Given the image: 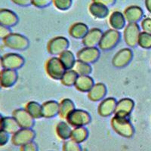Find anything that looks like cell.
I'll list each match as a JSON object with an SVG mask.
<instances>
[{"label":"cell","instance_id":"3957f363","mask_svg":"<svg viewBox=\"0 0 151 151\" xmlns=\"http://www.w3.org/2000/svg\"><path fill=\"white\" fill-rule=\"evenodd\" d=\"M93 79H91L89 76H80L77 78L76 82V88L79 91H86L90 90L93 86Z\"/></svg>","mask_w":151,"mask_h":151},{"label":"cell","instance_id":"30bf717a","mask_svg":"<svg viewBox=\"0 0 151 151\" xmlns=\"http://www.w3.org/2000/svg\"><path fill=\"white\" fill-rule=\"evenodd\" d=\"M72 103L70 99H64L63 101L61 102V105L60 106V116L64 118V117H67V115L69 113L72 111V110L73 109V104L71 105H70L69 106V104H70Z\"/></svg>","mask_w":151,"mask_h":151},{"label":"cell","instance_id":"7a4b0ae2","mask_svg":"<svg viewBox=\"0 0 151 151\" xmlns=\"http://www.w3.org/2000/svg\"><path fill=\"white\" fill-rule=\"evenodd\" d=\"M119 40H120V34L118 32L110 30L103 35V37L101 38V43H100V47L103 50L110 49V41L112 48H114L116 46L115 45L119 42Z\"/></svg>","mask_w":151,"mask_h":151},{"label":"cell","instance_id":"277c9868","mask_svg":"<svg viewBox=\"0 0 151 151\" xmlns=\"http://www.w3.org/2000/svg\"><path fill=\"white\" fill-rule=\"evenodd\" d=\"M96 32L94 30L91 31L88 34H86L83 40V43L86 46H95L97 44L99 43L100 39L101 38L102 33L99 29H96Z\"/></svg>","mask_w":151,"mask_h":151},{"label":"cell","instance_id":"9c48e42d","mask_svg":"<svg viewBox=\"0 0 151 151\" xmlns=\"http://www.w3.org/2000/svg\"><path fill=\"white\" fill-rule=\"evenodd\" d=\"M77 78L78 74L73 70H69L67 72L64 74L63 77L61 78V83H63L66 86H73L76 83Z\"/></svg>","mask_w":151,"mask_h":151},{"label":"cell","instance_id":"8992f818","mask_svg":"<svg viewBox=\"0 0 151 151\" xmlns=\"http://www.w3.org/2000/svg\"><path fill=\"white\" fill-rule=\"evenodd\" d=\"M59 59L62 62V64L64 66V67L67 70H70L71 68L73 67L74 64H75L74 56L70 51H66V52H63L60 55Z\"/></svg>","mask_w":151,"mask_h":151},{"label":"cell","instance_id":"ba28073f","mask_svg":"<svg viewBox=\"0 0 151 151\" xmlns=\"http://www.w3.org/2000/svg\"><path fill=\"white\" fill-rule=\"evenodd\" d=\"M73 69L76 73L81 74L82 76H87L91 71V67L88 64L81 61V60H78L77 62H76Z\"/></svg>","mask_w":151,"mask_h":151},{"label":"cell","instance_id":"6da1fadb","mask_svg":"<svg viewBox=\"0 0 151 151\" xmlns=\"http://www.w3.org/2000/svg\"><path fill=\"white\" fill-rule=\"evenodd\" d=\"M46 70L49 76L55 79H60L65 73L66 68L60 59L52 58L47 62Z\"/></svg>","mask_w":151,"mask_h":151},{"label":"cell","instance_id":"52a82bcc","mask_svg":"<svg viewBox=\"0 0 151 151\" xmlns=\"http://www.w3.org/2000/svg\"><path fill=\"white\" fill-rule=\"evenodd\" d=\"M79 53L83 54V55H87V58L84 60L85 63H93L97 60L99 57V51L97 48H86L84 49L79 51Z\"/></svg>","mask_w":151,"mask_h":151},{"label":"cell","instance_id":"5b68a950","mask_svg":"<svg viewBox=\"0 0 151 151\" xmlns=\"http://www.w3.org/2000/svg\"><path fill=\"white\" fill-rule=\"evenodd\" d=\"M115 103L113 98H108L106 101H103L101 105H100V113L102 116H108L109 114H111L113 110L115 109Z\"/></svg>","mask_w":151,"mask_h":151}]
</instances>
